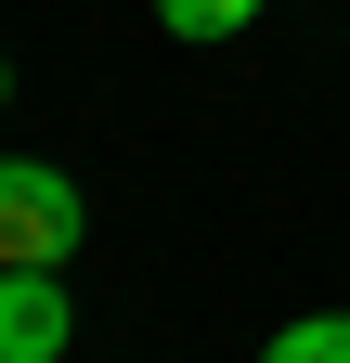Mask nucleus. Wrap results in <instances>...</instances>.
I'll return each mask as SVG.
<instances>
[{"label":"nucleus","instance_id":"f257e3e1","mask_svg":"<svg viewBox=\"0 0 350 363\" xmlns=\"http://www.w3.org/2000/svg\"><path fill=\"white\" fill-rule=\"evenodd\" d=\"M78 247H91V208H78V182H65L52 156H0V259L65 272Z\"/></svg>","mask_w":350,"mask_h":363},{"label":"nucleus","instance_id":"f03ea898","mask_svg":"<svg viewBox=\"0 0 350 363\" xmlns=\"http://www.w3.org/2000/svg\"><path fill=\"white\" fill-rule=\"evenodd\" d=\"M78 337V298H65V272H26V259H0V363H65Z\"/></svg>","mask_w":350,"mask_h":363},{"label":"nucleus","instance_id":"7ed1b4c3","mask_svg":"<svg viewBox=\"0 0 350 363\" xmlns=\"http://www.w3.org/2000/svg\"><path fill=\"white\" fill-rule=\"evenodd\" d=\"M259 363H350V311H298V325L259 350Z\"/></svg>","mask_w":350,"mask_h":363},{"label":"nucleus","instance_id":"20e7f679","mask_svg":"<svg viewBox=\"0 0 350 363\" xmlns=\"http://www.w3.org/2000/svg\"><path fill=\"white\" fill-rule=\"evenodd\" d=\"M247 13H259V0H156V26H169V39H234Z\"/></svg>","mask_w":350,"mask_h":363},{"label":"nucleus","instance_id":"39448f33","mask_svg":"<svg viewBox=\"0 0 350 363\" xmlns=\"http://www.w3.org/2000/svg\"><path fill=\"white\" fill-rule=\"evenodd\" d=\"M0 91H13V65H0Z\"/></svg>","mask_w":350,"mask_h":363}]
</instances>
